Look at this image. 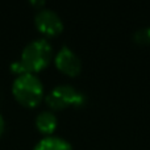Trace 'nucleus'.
Returning <instances> with one entry per match:
<instances>
[{"label": "nucleus", "instance_id": "obj_2", "mask_svg": "<svg viewBox=\"0 0 150 150\" xmlns=\"http://www.w3.org/2000/svg\"><path fill=\"white\" fill-rule=\"evenodd\" d=\"M53 47L45 38H38L29 42L21 53L20 61L25 66L26 71L30 74H37L45 70L52 62Z\"/></svg>", "mask_w": 150, "mask_h": 150}, {"label": "nucleus", "instance_id": "obj_3", "mask_svg": "<svg viewBox=\"0 0 150 150\" xmlns=\"http://www.w3.org/2000/svg\"><path fill=\"white\" fill-rule=\"evenodd\" d=\"M49 108L54 111H62L69 107H82L86 103V96L76 88L67 84L54 87L45 98Z\"/></svg>", "mask_w": 150, "mask_h": 150}, {"label": "nucleus", "instance_id": "obj_10", "mask_svg": "<svg viewBox=\"0 0 150 150\" xmlns=\"http://www.w3.org/2000/svg\"><path fill=\"white\" fill-rule=\"evenodd\" d=\"M4 129H5V121H4V117L0 113V137H1V134L4 133Z\"/></svg>", "mask_w": 150, "mask_h": 150}, {"label": "nucleus", "instance_id": "obj_7", "mask_svg": "<svg viewBox=\"0 0 150 150\" xmlns=\"http://www.w3.org/2000/svg\"><path fill=\"white\" fill-rule=\"evenodd\" d=\"M33 150H73V148L63 138L49 136V137H44L41 141H38Z\"/></svg>", "mask_w": 150, "mask_h": 150}, {"label": "nucleus", "instance_id": "obj_1", "mask_svg": "<svg viewBox=\"0 0 150 150\" xmlns=\"http://www.w3.org/2000/svg\"><path fill=\"white\" fill-rule=\"evenodd\" d=\"M12 95L25 108H36L44 99V84L36 74L17 76L12 84Z\"/></svg>", "mask_w": 150, "mask_h": 150}, {"label": "nucleus", "instance_id": "obj_8", "mask_svg": "<svg viewBox=\"0 0 150 150\" xmlns=\"http://www.w3.org/2000/svg\"><path fill=\"white\" fill-rule=\"evenodd\" d=\"M134 42L138 45H150V26L149 28L138 29L133 36Z\"/></svg>", "mask_w": 150, "mask_h": 150}, {"label": "nucleus", "instance_id": "obj_4", "mask_svg": "<svg viewBox=\"0 0 150 150\" xmlns=\"http://www.w3.org/2000/svg\"><path fill=\"white\" fill-rule=\"evenodd\" d=\"M34 25L40 33L46 37H57L63 30L62 20L52 9H40L34 17Z\"/></svg>", "mask_w": 150, "mask_h": 150}, {"label": "nucleus", "instance_id": "obj_11", "mask_svg": "<svg viewBox=\"0 0 150 150\" xmlns=\"http://www.w3.org/2000/svg\"><path fill=\"white\" fill-rule=\"evenodd\" d=\"M32 5H36V7H42V5L45 4L44 1H30Z\"/></svg>", "mask_w": 150, "mask_h": 150}, {"label": "nucleus", "instance_id": "obj_6", "mask_svg": "<svg viewBox=\"0 0 150 150\" xmlns=\"http://www.w3.org/2000/svg\"><path fill=\"white\" fill-rule=\"evenodd\" d=\"M57 125H58V120L57 116H55L53 112L50 111H44L41 113L37 115L36 117V128L41 134L46 136H52L54 133V130L57 129Z\"/></svg>", "mask_w": 150, "mask_h": 150}, {"label": "nucleus", "instance_id": "obj_5", "mask_svg": "<svg viewBox=\"0 0 150 150\" xmlns=\"http://www.w3.org/2000/svg\"><path fill=\"white\" fill-rule=\"evenodd\" d=\"M55 67L61 71L62 74L67 75V76H76L80 74L82 70V62L80 58L67 46H63L59 49L54 58Z\"/></svg>", "mask_w": 150, "mask_h": 150}, {"label": "nucleus", "instance_id": "obj_9", "mask_svg": "<svg viewBox=\"0 0 150 150\" xmlns=\"http://www.w3.org/2000/svg\"><path fill=\"white\" fill-rule=\"evenodd\" d=\"M9 70H11V73H12L13 75H16V78L20 76V75L28 74L25 66L23 65V62H21L20 59H18V61H13V62L9 65Z\"/></svg>", "mask_w": 150, "mask_h": 150}]
</instances>
